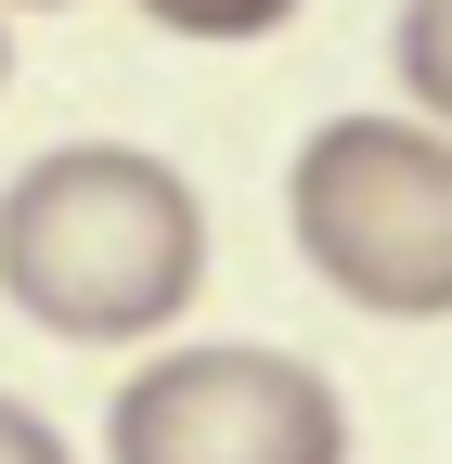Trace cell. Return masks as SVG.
<instances>
[{"mask_svg":"<svg viewBox=\"0 0 452 464\" xmlns=\"http://www.w3.org/2000/svg\"><path fill=\"white\" fill-rule=\"evenodd\" d=\"M0 451H14V464H52V451H65V439H52V426L26 413V400H0Z\"/></svg>","mask_w":452,"mask_h":464,"instance_id":"cell-6","label":"cell"},{"mask_svg":"<svg viewBox=\"0 0 452 464\" xmlns=\"http://www.w3.org/2000/svg\"><path fill=\"white\" fill-rule=\"evenodd\" d=\"M142 14L168 39H271V26H298V0H142Z\"/></svg>","mask_w":452,"mask_h":464,"instance_id":"cell-4","label":"cell"},{"mask_svg":"<svg viewBox=\"0 0 452 464\" xmlns=\"http://www.w3.org/2000/svg\"><path fill=\"white\" fill-rule=\"evenodd\" d=\"M103 451L117 464H336L349 400L298 348H168L117 387Z\"/></svg>","mask_w":452,"mask_h":464,"instance_id":"cell-3","label":"cell"},{"mask_svg":"<svg viewBox=\"0 0 452 464\" xmlns=\"http://www.w3.org/2000/svg\"><path fill=\"white\" fill-rule=\"evenodd\" d=\"M0 78H14V39H0Z\"/></svg>","mask_w":452,"mask_h":464,"instance_id":"cell-7","label":"cell"},{"mask_svg":"<svg viewBox=\"0 0 452 464\" xmlns=\"http://www.w3.org/2000/svg\"><path fill=\"white\" fill-rule=\"evenodd\" d=\"M14 14H52V0H14Z\"/></svg>","mask_w":452,"mask_h":464,"instance_id":"cell-8","label":"cell"},{"mask_svg":"<svg viewBox=\"0 0 452 464\" xmlns=\"http://www.w3.org/2000/svg\"><path fill=\"white\" fill-rule=\"evenodd\" d=\"M207 284V207L142 142H52L0 194V297L65 348L168 335Z\"/></svg>","mask_w":452,"mask_h":464,"instance_id":"cell-1","label":"cell"},{"mask_svg":"<svg viewBox=\"0 0 452 464\" xmlns=\"http://www.w3.org/2000/svg\"><path fill=\"white\" fill-rule=\"evenodd\" d=\"M298 258L375 323L452 310V142L427 116H323L285 168Z\"/></svg>","mask_w":452,"mask_h":464,"instance_id":"cell-2","label":"cell"},{"mask_svg":"<svg viewBox=\"0 0 452 464\" xmlns=\"http://www.w3.org/2000/svg\"><path fill=\"white\" fill-rule=\"evenodd\" d=\"M439 14H452V0H414V26H401V52H414V103H439Z\"/></svg>","mask_w":452,"mask_h":464,"instance_id":"cell-5","label":"cell"}]
</instances>
